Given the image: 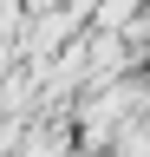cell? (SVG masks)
<instances>
[{"label": "cell", "instance_id": "cell-1", "mask_svg": "<svg viewBox=\"0 0 150 157\" xmlns=\"http://www.w3.org/2000/svg\"><path fill=\"white\" fill-rule=\"evenodd\" d=\"M65 151H72L65 124H39V131H26V144H13V157H65Z\"/></svg>", "mask_w": 150, "mask_h": 157}, {"label": "cell", "instance_id": "cell-2", "mask_svg": "<svg viewBox=\"0 0 150 157\" xmlns=\"http://www.w3.org/2000/svg\"><path fill=\"white\" fill-rule=\"evenodd\" d=\"M137 7H144V0H98L91 20H98L104 33H124V20H137Z\"/></svg>", "mask_w": 150, "mask_h": 157}]
</instances>
